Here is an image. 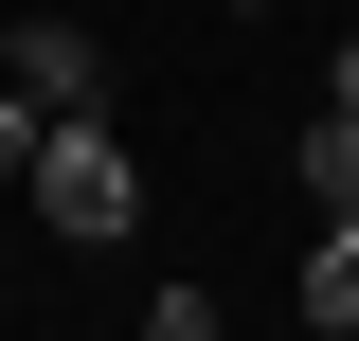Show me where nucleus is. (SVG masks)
Returning a JSON list of instances; mask_svg holds the SVG:
<instances>
[{
  "mask_svg": "<svg viewBox=\"0 0 359 341\" xmlns=\"http://www.w3.org/2000/svg\"><path fill=\"white\" fill-rule=\"evenodd\" d=\"M36 234H72V252H126L144 234V162L108 144V108H36Z\"/></svg>",
  "mask_w": 359,
  "mask_h": 341,
  "instance_id": "nucleus-1",
  "label": "nucleus"
},
{
  "mask_svg": "<svg viewBox=\"0 0 359 341\" xmlns=\"http://www.w3.org/2000/svg\"><path fill=\"white\" fill-rule=\"evenodd\" d=\"M18 162H36V108H18V90H0V180H18Z\"/></svg>",
  "mask_w": 359,
  "mask_h": 341,
  "instance_id": "nucleus-5",
  "label": "nucleus"
},
{
  "mask_svg": "<svg viewBox=\"0 0 359 341\" xmlns=\"http://www.w3.org/2000/svg\"><path fill=\"white\" fill-rule=\"evenodd\" d=\"M323 108H359V36H341V54H323Z\"/></svg>",
  "mask_w": 359,
  "mask_h": 341,
  "instance_id": "nucleus-6",
  "label": "nucleus"
},
{
  "mask_svg": "<svg viewBox=\"0 0 359 341\" xmlns=\"http://www.w3.org/2000/svg\"><path fill=\"white\" fill-rule=\"evenodd\" d=\"M287 305H306V341H359V215H323V252H306Z\"/></svg>",
  "mask_w": 359,
  "mask_h": 341,
  "instance_id": "nucleus-3",
  "label": "nucleus"
},
{
  "mask_svg": "<svg viewBox=\"0 0 359 341\" xmlns=\"http://www.w3.org/2000/svg\"><path fill=\"white\" fill-rule=\"evenodd\" d=\"M287 162H306V215H359V108H323Z\"/></svg>",
  "mask_w": 359,
  "mask_h": 341,
  "instance_id": "nucleus-4",
  "label": "nucleus"
},
{
  "mask_svg": "<svg viewBox=\"0 0 359 341\" xmlns=\"http://www.w3.org/2000/svg\"><path fill=\"white\" fill-rule=\"evenodd\" d=\"M0 90L18 108H108V36L90 18H0Z\"/></svg>",
  "mask_w": 359,
  "mask_h": 341,
  "instance_id": "nucleus-2",
  "label": "nucleus"
}]
</instances>
